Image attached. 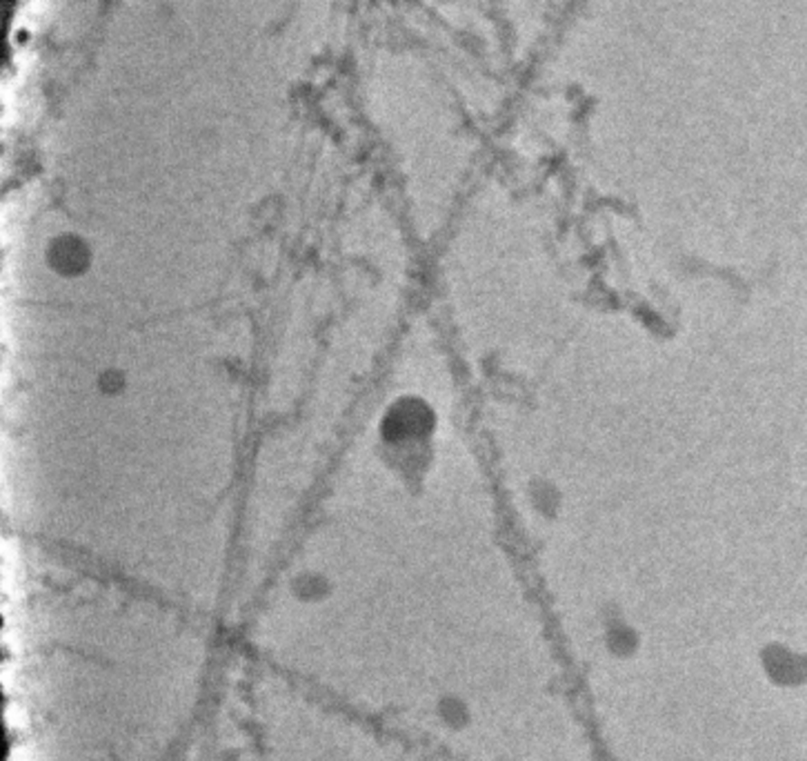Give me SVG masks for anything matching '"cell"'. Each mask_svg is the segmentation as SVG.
Wrapping results in <instances>:
<instances>
[{
	"label": "cell",
	"mask_w": 807,
	"mask_h": 761,
	"mask_svg": "<svg viewBox=\"0 0 807 761\" xmlns=\"http://www.w3.org/2000/svg\"><path fill=\"white\" fill-rule=\"evenodd\" d=\"M50 261L56 265L58 272H81L82 265L87 263L85 245L76 241L74 236H65V239L56 241Z\"/></svg>",
	"instance_id": "1"
}]
</instances>
